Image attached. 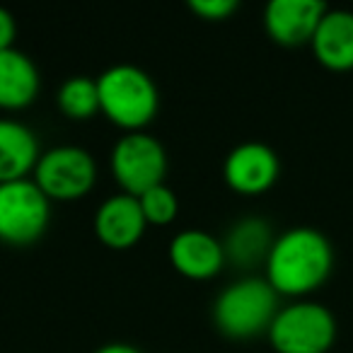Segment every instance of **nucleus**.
<instances>
[{"instance_id": "obj_1", "label": "nucleus", "mask_w": 353, "mask_h": 353, "mask_svg": "<svg viewBox=\"0 0 353 353\" xmlns=\"http://www.w3.org/2000/svg\"><path fill=\"white\" fill-rule=\"evenodd\" d=\"M334 250L332 242L317 228H290L281 232L266 256V281L279 295L312 293L332 274Z\"/></svg>"}, {"instance_id": "obj_2", "label": "nucleus", "mask_w": 353, "mask_h": 353, "mask_svg": "<svg viewBox=\"0 0 353 353\" xmlns=\"http://www.w3.org/2000/svg\"><path fill=\"white\" fill-rule=\"evenodd\" d=\"M97 92L99 112L128 133L143 131L160 107L155 80L131 63H119L104 70L97 78Z\"/></svg>"}, {"instance_id": "obj_3", "label": "nucleus", "mask_w": 353, "mask_h": 353, "mask_svg": "<svg viewBox=\"0 0 353 353\" xmlns=\"http://www.w3.org/2000/svg\"><path fill=\"white\" fill-rule=\"evenodd\" d=\"M279 310L274 285L259 276H247L218 293L211 314L221 334L230 339H252L269 332Z\"/></svg>"}, {"instance_id": "obj_4", "label": "nucleus", "mask_w": 353, "mask_h": 353, "mask_svg": "<svg viewBox=\"0 0 353 353\" xmlns=\"http://www.w3.org/2000/svg\"><path fill=\"white\" fill-rule=\"evenodd\" d=\"M266 334L279 353H327L336 339V319L327 305L295 300L276 312Z\"/></svg>"}, {"instance_id": "obj_5", "label": "nucleus", "mask_w": 353, "mask_h": 353, "mask_svg": "<svg viewBox=\"0 0 353 353\" xmlns=\"http://www.w3.org/2000/svg\"><path fill=\"white\" fill-rule=\"evenodd\" d=\"M51 201L34 179L0 184V242L27 247L46 232Z\"/></svg>"}, {"instance_id": "obj_6", "label": "nucleus", "mask_w": 353, "mask_h": 353, "mask_svg": "<svg viewBox=\"0 0 353 353\" xmlns=\"http://www.w3.org/2000/svg\"><path fill=\"white\" fill-rule=\"evenodd\" d=\"M112 174L123 194L141 196L148 189L165 184L167 152L155 136L133 131L121 136L112 148Z\"/></svg>"}, {"instance_id": "obj_7", "label": "nucleus", "mask_w": 353, "mask_h": 353, "mask_svg": "<svg viewBox=\"0 0 353 353\" xmlns=\"http://www.w3.org/2000/svg\"><path fill=\"white\" fill-rule=\"evenodd\" d=\"M34 182L49 201H75L92 192L97 162L80 145H56L41 152L34 167Z\"/></svg>"}, {"instance_id": "obj_8", "label": "nucleus", "mask_w": 353, "mask_h": 353, "mask_svg": "<svg viewBox=\"0 0 353 353\" xmlns=\"http://www.w3.org/2000/svg\"><path fill=\"white\" fill-rule=\"evenodd\" d=\"M281 172V162L274 148L259 141L240 143L228 152L223 162V176L228 187L245 196H256V194L269 192L276 184Z\"/></svg>"}, {"instance_id": "obj_9", "label": "nucleus", "mask_w": 353, "mask_h": 353, "mask_svg": "<svg viewBox=\"0 0 353 353\" xmlns=\"http://www.w3.org/2000/svg\"><path fill=\"white\" fill-rule=\"evenodd\" d=\"M324 12L322 0H271L264 8V27L276 44L300 46L312 41Z\"/></svg>"}, {"instance_id": "obj_10", "label": "nucleus", "mask_w": 353, "mask_h": 353, "mask_svg": "<svg viewBox=\"0 0 353 353\" xmlns=\"http://www.w3.org/2000/svg\"><path fill=\"white\" fill-rule=\"evenodd\" d=\"M170 261L182 276L206 281L221 274L225 266V250L218 237L206 230H182L170 242Z\"/></svg>"}, {"instance_id": "obj_11", "label": "nucleus", "mask_w": 353, "mask_h": 353, "mask_svg": "<svg viewBox=\"0 0 353 353\" xmlns=\"http://www.w3.org/2000/svg\"><path fill=\"white\" fill-rule=\"evenodd\" d=\"M145 216L136 196L131 194H114L104 199L94 213V232L112 250H128L145 232Z\"/></svg>"}, {"instance_id": "obj_12", "label": "nucleus", "mask_w": 353, "mask_h": 353, "mask_svg": "<svg viewBox=\"0 0 353 353\" xmlns=\"http://www.w3.org/2000/svg\"><path fill=\"white\" fill-rule=\"evenodd\" d=\"M39 157V138L27 123L0 119V184L27 179Z\"/></svg>"}, {"instance_id": "obj_13", "label": "nucleus", "mask_w": 353, "mask_h": 353, "mask_svg": "<svg viewBox=\"0 0 353 353\" xmlns=\"http://www.w3.org/2000/svg\"><path fill=\"white\" fill-rule=\"evenodd\" d=\"M41 88L39 68L20 49L0 51V109L17 112L30 107Z\"/></svg>"}, {"instance_id": "obj_14", "label": "nucleus", "mask_w": 353, "mask_h": 353, "mask_svg": "<svg viewBox=\"0 0 353 353\" xmlns=\"http://www.w3.org/2000/svg\"><path fill=\"white\" fill-rule=\"evenodd\" d=\"M310 44L317 61L327 68H353V12L327 8Z\"/></svg>"}, {"instance_id": "obj_15", "label": "nucleus", "mask_w": 353, "mask_h": 353, "mask_svg": "<svg viewBox=\"0 0 353 353\" xmlns=\"http://www.w3.org/2000/svg\"><path fill=\"white\" fill-rule=\"evenodd\" d=\"M274 240L276 237L271 232L269 221L259 216H247L237 221L223 240L225 259L232 261L235 266H242V269L256 266L259 261L266 264V256H269Z\"/></svg>"}, {"instance_id": "obj_16", "label": "nucleus", "mask_w": 353, "mask_h": 353, "mask_svg": "<svg viewBox=\"0 0 353 353\" xmlns=\"http://www.w3.org/2000/svg\"><path fill=\"white\" fill-rule=\"evenodd\" d=\"M56 102L65 119L88 121L99 112L97 80L88 78V75H73V78L63 80L59 94H56Z\"/></svg>"}, {"instance_id": "obj_17", "label": "nucleus", "mask_w": 353, "mask_h": 353, "mask_svg": "<svg viewBox=\"0 0 353 353\" xmlns=\"http://www.w3.org/2000/svg\"><path fill=\"white\" fill-rule=\"evenodd\" d=\"M138 203H141L148 225H170L176 218V211H179L176 194L170 187H165V184L152 187L145 194H141Z\"/></svg>"}, {"instance_id": "obj_18", "label": "nucleus", "mask_w": 353, "mask_h": 353, "mask_svg": "<svg viewBox=\"0 0 353 353\" xmlns=\"http://www.w3.org/2000/svg\"><path fill=\"white\" fill-rule=\"evenodd\" d=\"M240 8L237 0H189V10L194 15H199L201 20L221 22L235 15V10Z\"/></svg>"}, {"instance_id": "obj_19", "label": "nucleus", "mask_w": 353, "mask_h": 353, "mask_svg": "<svg viewBox=\"0 0 353 353\" xmlns=\"http://www.w3.org/2000/svg\"><path fill=\"white\" fill-rule=\"evenodd\" d=\"M15 37H17L15 17H12L10 10L0 8V51L12 49V44H15Z\"/></svg>"}, {"instance_id": "obj_20", "label": "nucleus", "mask_w": 353, "mask_h": 353, "mask_svg": "<svg viewBox=\"0 0 353 353\" xmlns=\"http://www.w3.org/2000/svg\"><path fill=\"white\" fill-rule=\"evenodd\" d=\"M94 353H141L131 343H107V346H99Z\"/></svg>"}]
</instances>
